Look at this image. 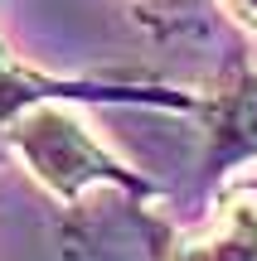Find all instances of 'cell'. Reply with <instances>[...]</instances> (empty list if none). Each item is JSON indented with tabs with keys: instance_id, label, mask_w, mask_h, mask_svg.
Here are the masks:
<instances>
[{
	"instance_id": "obj_1",
	"label": "cell",
	"mask_w": 257,
	"mask_h": 261,
	"mask_svg": "<svg viewBox=\"0 0 257 261\" xmlns=\"http://www.w3.org/2000/svg\"><path fill=\"white\" fill-rule=\"evenodd\" d=\"M5 140H10L19 165L68 208L83 198L87 184H112V189H126V194H136V198L151 194V184H146L136 169H126L102 140L87 136V126L78 121L58 97L25 107V112L10 121Z\"/></svg>"
},
{
	"instance_id": "obj_2",
	"label": "cell",
	"mask_w": 257,
	"mask_h": 261,
	"mask_svg": "<svg viewBox=\"0 0 257 261\" xmlns=\"http://www.w3.org/2000/svg\"><path fill=\"white\" fill-rule=\"evenodd\" d=\"M155 261H257V189L223 194L219 213L194 232H160Z\"/></svg>"
},
{
	"instance_id": "obj_3",
	"label": "cell",
	"mask_w": 257,
	"mask_h": 261,
	"mask_svg": "<svg viewBox=\"0 0 257 261\" xmlns=\"http://www.w3.org/2000/svg\"><path fill=\"white\" fill-rule=\"evenodd\" d=\"M257 160V73L243 68L219 92L209 97L204 112V174L223 179L228 169Z\"/></svg>"
},
{
	"instance_id": "obj_4",
	"label": "cell",
	"mask_w": 257,
	"mask_h": 261,
	"mask_svg": "<svg viewBox=\"0 0 257 261\" xmlns=\"http://www.w3.org/2000/svg\"><path fill=\"white\" fill-rule=\"evenodd\" d=\"M97 83H63V77H44L34 73V68L15 63V58L0 48V136L10 130V121H15L25 107L34 102H49V97H92Z\"/></svg>"
},
{
	"instance_id": "obj_5",
	"label": "cell",
	"mask_w": 257,
	"mask_h": 261,
	"mask_svg": "<svg viewBox=\"0 0 257 261\" xmlns=\"http://www.w3.org/2000/svg\"><path fill=\"white\" fill-rule=\"evenodd\" d=\"M136 5H141L151 19H160V15H170V19H184V15H194V10H199L204 0H136Z\"/></svg>"
},
{
	"instance_id": "obj_6",
	"label": "cell",
	"mask_w": 257,
	"mask_h": 261,
	"mask_svg": "<svg viewBox=\"0 0 257 261\" xmlns=\"http://www.w3.org/2000/svg\"><path fill=\"white\" fill-rule=\"evenodd\" d=\"M219 5H223V10H228V15H233V19H238V24H243V29H248V34H252V39H257V0H219Z\"/></svg>"
}]
</instances>
